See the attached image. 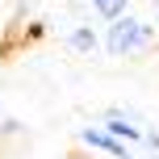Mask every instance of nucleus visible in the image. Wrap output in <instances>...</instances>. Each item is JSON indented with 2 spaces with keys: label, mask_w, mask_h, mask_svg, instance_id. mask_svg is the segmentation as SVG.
Here are the masks:
<instances>
[{
  "label": "nucleus",
  "mask_w": 159,
  "mask_h": 159,
  "mask_svg": "<svg viewBox=\"0 0 159 159\" xmlns=\"http://www.w3.org/2000/svg\"><path fill=\"white\" fill-rule=\"evenodd\" d=\"M67 42H71V50H80V55H92V50L101 46V38L92 34V25H71Z\"/></svg>",
  "instance_id": "20e7f679"
},
{
  "label": "nucleus",
  "mask_w": 159,
  "mask_h": 159,
  "mask_svg": "<svg viewBox=\"0 0 159 159\" xmlns=\"http://www.w3.org/2000/svg\"><path fill=\"white\" fill-rule=\"evenodd\" d=\"M151 42H155V30L143 21V17H134V13H121L117 21L105 25V50H109L113 59L138 55V50H147Z\"/></svg>",
  "instance_id": "f257e3e1"
},
{
  "label": "nucleus",
  "mask_w": 159,
  "mask_h": 159,
  "mask_svg": "<svg viewBox=\"0 0 159 159\" xmlns=\"http://www.w3.org/2000/svg\"><path fill=\"white\" fill-rule=\"evenodd\" d=\"M17 130H21V121H13V117L0 121V134H17Z\"/></svg>",
  "instance_id": "0eeeda50"
},
{
  "label": "nucleus",
  "mask_w": 159,
  "mask_h": 159,
  "mask_svg": "<svg viewBox=\"0 0 159 159\" xmlns=\"http://www.w3.org/2000/svg\"><path fill=\"white\" fill-rule=\"evenodd\" d=\"M151 159H159V155H151Z\"/></svg>",
  "instance_id": "6e6552de"
},
{
  "label": "nucleus",
  "mask_w": 159,
  "mask_h": 159,
  "mask_svg": "<svg viewBox=\"0 0 159 159\" xmlns=\"http://www.w3.org/2000/svg\"><path fill=\"white\" fill-rule=\"evenodd\" d=\"M101 126L109 130L117 143H126V147H138V143H143V134H147V126H138V117H134L130 109H109Z\"/></svg>",
  "instance_id": "f03ea898"
},
{
  "label": "nucleus",
  "mask_w": 159,
  "mask_h": 159,
  "mask_svg": "<svg viewBox=\"0 0 159 159\" xmlns=\"http://www.w3.org/2000/svg\"><path fill=\"white\" fill-rule=\"evenodd\" d=\"M88 4H92V13L101 17V21H117V17L126 13L130 0H88Z\"/></svg>",
  "instance_id": "39448f33"
},
{
  "label": "nucleus",
  "mask_w": 159,
  "mask_h": 159,
  "mask_svg": "<svg viewBox=\"0 0 159 159\" xmlns=\"http://www.w3.org/2000/svg\"><path fill=\"white\" fill-rule=\"evenodd\" d=\"M75 138H80L84 147H92V151L109 155V159H134V151H130L126 143H117V138H113V134H109L105 126H84V130H80Z\"/></svg>",
  "instance_id": "7ed1b4c3"
},
{
  "label": "nucleus",
  "mask_w": 159,
  "mask_h": 159,
  "mask_svg": "<svg viewBox=\"0 0 159 159\" xmlns=\"http://www.w3.org/2000/svg\"><path fill=\"white\" fill-rule=\"evenodd\" d=\"M143 143H147V151H151V155H159V130H147Z\"/></svg>",
  "instance_id": "423d86ee"
}]
</instances>
